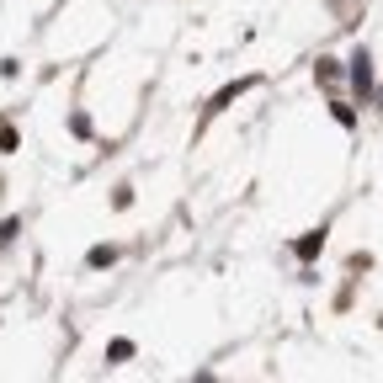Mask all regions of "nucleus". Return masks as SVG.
Returning <instances> with one entry per match:
<instances>
[{
	"instance_id": "obj_1",
	"label": "nucleus",
	"mask_w": 383,
	"mask_h": 383,
	"mask_svg": "<svg viewBox=\"0 0 383 383\" xmlns=\"http://www.w3.org/2000/svg\"><path fill=\"white\" fill-rule=\"evenodd\" d=\"M351 85H357V96H372V59H368V48L351 54Z\"/></svg>"
},
{
	"instance_id": "obj_5",
	"label": "nucleus",
	"mask_w": 383,
	"mask_h": 383,
	"mask_svg": "<svg viewBox=\"0 0 383 383\" xmlns=\"http://www.w3.org/2000/svg\"><path fill=\"white\" fill-rule=\"evenodd\" d=\"M107 357H112V362H128V357H133V341H123V335H118V341L107 346Z\"/></svg>"
},
{
	"instance_id": "obj_4",
	"label": "nucleus",
	"mask_w": 383,
	"mask_h": 383,
	"mask_svg": "<svg viewBox=\"0 0 383 383\" xmlns=\"http://www.w3.org/2000/svg\"><path fill=\"white\" fill-rule=\"evenodd\" d=\"M251 85H256V80H234V85H224V91H218V96H213V107H208V112H218V107H229V101H234V96H239V91H251Z\"/></svg>"
},
{
	"instance_id": "obj_6",
	"label": "nucleus",
	"mask_w": 383,
	"mask_h": 383,
	"mask_svg": "<svg viewBox=\"0 0 383 383\" xmlns=\"http://www.w3.org/2000/svg\"><path fill=\"white\" fill-rule=\"evenodd\" d=\"M0 149H6V155L16 149V128H11V123H0Z\"/></svg>"
},
{
	"instance_id": "obj_2",
	"label": "nucleus",
	"mask_w": 383,
	"mask_h": 383,
	"mask_svg": "<svg viewBox=\"0 0 383 383\" xmlns=\"http://www.w3.org/2000/svg\"><path fill=\"white\" fill-rule=\"evenodd\" d=\"M293 251H299V261H314V256L325 251V229H314V234H303V239H293Z\"/></svg>"
},
{
	"instance_id": "obj_8",
	"label": "nucleus",
	"mask_w": 383,
	"mask_h": 383,
	"mask_svg": "<svg viewBox=\"0 0 383 383\" xmlns=\"http://www.w3.org/2000/svg\"><path fill=\"white\" fill-rule=\"evenodd\" d=\"M378 107H383V91H378Z\"/></svg>"
},
{
	"instance_id": "obj_7",
	"label": "nucleus",
	"mask_w": 383,
	"mask_h": 383,
	"mask_svg": "<svg viewBox=\"0 0 383 383\" xmlns=\"http://www.w3.org/2000/svg\"><path fill=\"white\" fill-rule=\"evenodd\" d=\"M70 128H75V139H91V118H80V112L70 118Z\"/></svg>"
},
{
	"instance_id": "obj_3",
	"label": "nucleus",
	"mask_w": 383,
	"mask_h": 383,
	"mask_svg": "<svg viewBox=\"0 0 383 383\" xmlns=\"http://www.w3.org/2000/svg\"><path fill=\"white\" fill-rule=\"evenodd\" d=\"M112 261H118V245H91V256H85L91 272H101V266H112Z\"/></svg>"
}]
</instances>
